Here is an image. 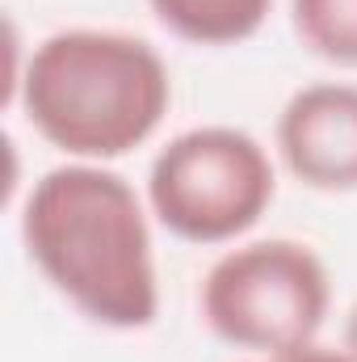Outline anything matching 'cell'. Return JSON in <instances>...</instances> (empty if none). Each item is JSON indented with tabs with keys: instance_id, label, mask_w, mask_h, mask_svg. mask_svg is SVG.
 <instances>
[{
	"instance_id": "2",
	"label": "cell",
	"mask_w": 357,
	"mask_h": 362,
	"mask_svg": "<svg viewBox=\"0 0 357 362\" xmlns=\"http://www.w3.org/2000/svg\"><path fill=\"white\" fill-rule=\"evenodd\" d=\"M25 122L68 160H118L143 148L169 105L173 76L164 55L122 30H55L4 89Z\"/></svg>"
},
{
	"instance_id": "9",
	"label": "cell",
	"mask_w": 357,
	"mask_h": 362,
	"mask_svg": "<svg viewBox=\"0 0 357 362\" xmlns=\"http://www.w3.org/2000/svg\"><path fill=\"white\" fill-rule=\"evenodd\" d=\"M341 354L349 362H357V303L349 308V316H345V333H341Z\"/></svg>"
},
{
	"instance_id": "4",
	"label": "cell",
	"mask_w": 357,
	"mask_h": 362,
	"mask_svg": "<svg viewBox=\"0 0 357 362\" xmlns=\"http://www.w3.org/2000/svg\"><path fill=\"white\" fill-rule=\"evenodd\" d=\"M273 194L269 148L227 122L181 131L147 165V206L185 245H236L261 223Z\"/></svg>"
},
{
	"instance_id": "1",
	"label": "cell",
	"mask_w": 357,
	"mask_h": 362,
	"mask_svg": "<svg viewBox=\"0 0 357 362\" xmlns=\"http://www.w3.org/2000/svg\"><path fill=\"white\" fill-rule=\"evenodd\" d=\"M21 245L34 270L85 320L139 333L160 316L152 206L109 165L68 160L25 189Z\"/></svg>"
},
{
	"instance_id": "5",
	"label": "cell",
	"mask_w": 357,
	"mask_h": 362,
	"mask_svg": "<svg viewBox=\"0 0 357 362\" xmlns=\"http://www.w3.org/2000/svg\"><path fill=\"white\" fill-rule=\"evenodd\" d=\"M273 148L286 173L320 194L357 189V85L315 81L286 97Z\"/></svg>"
},
{
	"instance_id": "6",
	"label": "cell",
	"mask_w": 357,
	"mask_h": 362,
	"mask_svg": "<svg viewBox=\"0 0 357 362\" xmlns=\"http://www.w3.org/2000/svg\"><path fill=\"white\" fill-rule=\"evenodd\" d=\"M147 4L173 38L193 47L248 42L273 8V0H147Z\"/></svg>"
},
{
	"instance_id": "3",
	"label": "cell",
	"mask_w": 357,
	"mask_h": 362,
	"mask_svg": "<svg viewBox=\"0 0 357 362\" xmlns=\"http://www.w3.org/2000/svg\"><path fill=\"white\" fill-rule=\"evenodd\" d=\"M332 308L324 257L290 236L240 240L219 253L198 286L206 329L244 354H286L320 337Z\"/></svg>"
},
{
	"instance_id": "7",
	"label": "cell",
	"mask_w": 357,
	"mask_h": 362,
	"mask_svg": "<svg viewBox=\"0 0 357 362\" xmlns=\"http://www.w3.org/2000/svg\"><path fill=\"white\" fill-rule=\"evenodd\" d=\"M298 42L337 68H357V0H290Z\"/></svg>"
},
{
	"instance_id": "8",
	"label": "cell",
	"mask_w": 357,
	"mask_h": 362,
	"mask_svg": "<svg viewBox=\"0 0 357 362\" xmlns=\"http://www.w3.org/2000/svg\"><path fill=\"white\" fill-rule=\"evenodd\" d=\"M240 362H349L341 350H328V346H320V341H311V346H303V350H286V354H248V358Z\"/></svg>"
}]
</instances>
